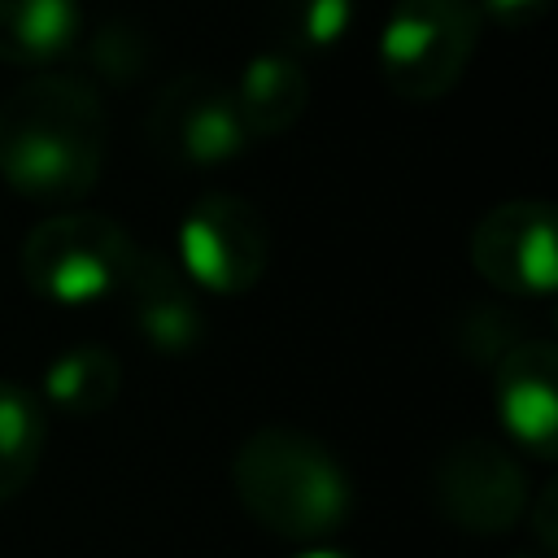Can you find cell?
<instances>
[{
    "mask_svg": "<svg viewBox=\"0 0 558 558\" xmlns=\"http://www.w3.org/2000/svg\"><path fill=\"white\" fill-rule=\"evenodd\" d=\"M148 144L170 166L209 170L240 157L248 148V131L231 87L214 74L187 70L157 92L148 109Z\"/></svg>",
    "mask_w": 558,
    "mask_h": 558,
    "instance_id": "8992f818",
    "label": "cell"
},
{
    "mask_svg": "<svg viewBox=\"0 0 558 558\" xmlns=\"http://www.w3.org/2000/svg\"><path fill=\"white\" fill-rule=\"evenodd\" d=\"M78 0H0V61L52 65L78 39Z\"/></svg>",
    "mask_w": 558,
    "mask_h": 558,
    "instance_id": "7c38bea8",
    "label": "cell"
},
{
    "mask_svg": "<svg viewBox=\"0 0 558 558\" xmlns=\"http://www.w3.org/2000/svg\"><path fill=\"white\" fill-rule=\"evenodd\" d=\"M475 0H397L379 31V74L401 100H440L480 44Z\"/></svg>",
    "mask_w": 558,
    "mask_h": 558,
    "instance_id": "277c9868",
    "label": "cell"
},
{
    "mask_svg": "<svg viewBox=\"0 0 558 558\" xmlns=\"http://www.w3.org/2000/svg\"><path fill=\"white\" fill-rule=\"evenodd\" d=\"M510 558H536V554H510Z\"/></svg>",
    "mask_w": 558,
    "mask_h": 558,
    "instance_id": "44dd1931",
    "label": "cell"
},
{
    "mask_svg": "<svg viewBox=\"0 0 558 558\" xmlns=\"http://www.w3.org/2000/svg\"><path fill=\"white\" fill-rule=\"evenodd\" d=\"M135 240L118 218L70 209L44 218L17 253L22 279L35 296L52 305H92L100 296H118Z\"/></svg>",
    "mask_w": 558,
    "mask_h": 558,
    "instance_id": "3957f363",
    "label": "cell"
},
{
    "mask_svg": "<svg viewBox=\"0 0 558 558\" xmlns=\"http://www.w3.org/2000/svg\"><path fill=\"white\" fill-rule=\"evenodd\" d=\"M270 262V231L253 201L231 192H205L179 222V270L196 292L244 296L257 288Z\"/></svg>",
    "mask_w": 558,
    "mask_h": 558,
    "instance_id": "5b68a950",
    "label": "cell"
},
{
    "mask_svg": "<svg viewBox=\"0 0 558 558\" xmlns=\"http://www.w3.org/2000/svg\"><path fill=\"white\" fill-rule=\"evenodd\" d=\"M296 558H353L344 549H310V554H296Z\"/></svg>",
    "mask_w": 558,
    "mask_h": 558,
    "instance_id": "ffe728a7",
    "label": "cell"
},
{
    "mask_svg": "<svg viewBox=\"0 0 558 558\" xmlns=\"http://www.w3.org/2000/svg\"><path fill=\"white\" fill-rule=\"evenodd\" d=\"M122 392V362L105 344H74L44 371V397L65 414H100Z\"/></svg>",
    "mask_w": 558,
    "mask_h": 558,
    "instance_id": "4fadbf2b",
    "label": "cell"
},
{
    "mask_svg": "<svg viewBox=\"0 0 558 558\" xmlns=\"http://www.w3.org/2000/svg\"><path fill=\"white\" fill-rule=\"evenodd\" d=\"M109 118L87 78L35 74L0 100V179L44 205L78 201L105 170Z\"/></svg>",
    "mask_w": 558,
    "mask_h": 558,
    "instance_id": "6da1fadb",
    "label": "cell"
},
{
    "mask_svg": "<svg viewBox=\"0 0 558 558\" xmlns=\"http://www.w3.org/2000/svg\"><path fill=\"white\" fill-rule=\"evenodd\" d=\"M353 26V0H266V31L275 52L318 57L331 52Z\"/></svg>",
    "mask_w": 558,
    "mask_h": 558,
    "instance_id": "5bb4252c",
    "label": "cell"
},
{
    "mask_svg": "<svg viewBox=\"0 0 558 558\" xmlns=\"http://www.w3.org/2000/svg\"><path fill=\"white\" fill-rule=\"evenodd\" d=\"M458 344H462V353H466L471 362H480V366L493 371L497 357L519 344V323L506 318L501 310L475 305V310H466V318L458 323Z\"/></svg>",
    "mask_w": 558,
    "mask_h": 558,
    "instance_id": "e0dca14e",
    "label": "cell"
},
{
    "mask_svg": "<svg viewBox=\"0 0 558 558\" xmlns=\"http://www.w3.org/2000/svg\"><path fill=\"white\" fill-rule=\"evenodd\" d=\"M471 266L506 296H549L558 283L554 209L545 201H501L471 231Z\"/></svg>",
    "mask_w": 558,
    "mask_h": 558,
    "instance_id": "ba28073f",
    "label": "cell"
},
{
    "mask_svg": "<svg viewBox=\"0 0 558 558\" xmlns=\"http://www.w3.org/2000/svg\"><path fill=\"white\" fill-rule=\"evenodd\" d=\"M432 488L440 514L475 536L510 532L527 510V480L519 462L484 436L453 440L436 462Z\"/></svg>",
    "mask_w": 558,
    "mask_h": 558,
    "instance_id": "52a82bcc",
    "label": "cell"
},
{
    "mask_svg": "<svg viewBox=\"0 0 558 558\" xmlns=\"http://www.w3.org/2000/svg\"><path fill=\"white\" fill-rule=\"evenodd\" d=\"M231 484L244 514L283 541H327L353 514L344 466L296 427L253 432L231 458Z\"/></svg>",
    "mask_w": 558,
    "mask_h": 558,
    "instance_id": "7a4b0ae2",
    "label": "cell"
},
{
    "mask_svg": "<svg viewBox=\"0 0 558 558\" xmlns=\"http://www.w3.org/2000/svg\"><path fill=\"white\" fill-rule=\"evenodd\" d=\"M153 52H148V35L135 26V22H105L92 39V70L105 78V83H118L126 87L131 78H140L148 70Z\"/></svg>",
    "mask_w": 558,
    "mask_h": 558,
    "instance_id": "2e32d148",
    "label": "cell"
},
{
    "mask_svg": "<svg viewBox=\"0 0 558 558\" xmlns=\"http://www.w3.org/2000/svg\"><path fill=\"white\" fill-rule=\"evenodd\" d=\"M231 96H235L248 140H270L301 122V113L310 105V78L296 57L266 48L240 70Z\"/></svg>",
    "mask_w": 558,
    "mask_h": 558,
    "instance_id": "8fae6325",
    "label": "cell"
},
{
    "mask_svg": "<svg viewBox=\"0 0 558 558\" xmlns=\"http://www.w3.org/2000/svg\"><path fill=\"white\" fill-rule=\"evenodd\" d=\"M39 453H44L39 401L22 384L0 379V506L13 501L31 484Z\"/></svg>",
    "mask_w": 558,
    "mask_h": 558,
    "instance_id": "9a60e30c",
    "label": "cell"
},
{
    "mask_svg": "<svg viewBox=\"0 0 558 558\" xmlns=\"http://www.w3.org/2000/svg\"><path fill=\"white\" fill-rule=\"evenodd\" d=\"M545 4L549 0H475V9H480V17H488V22H497V26H532L541 13H545Z\"/></svg>",
    "mask_w": 558,
    "mask_h": 558,
    "instance_id": "ac0fdd59",
    "label": "cell"
},
{
    "mask_svg": "<svg viewBox=\"0 0 558 558\" xmlns=\"http://www.w3.org/2000/svg\"><path fill=\"white\" fill-rule=\"evenodd\" d=\"M554 510H558V484L549 480V484L541 488V497H536V506H532V527H536V541H541L545 549H554V545H558V527H554Z\"/></svg>",
    "mask_w": 558,
    "mask_h": 558,
    "instance_id": "d6986e66",
    "label": "cell"
},
{
    "mask_svg": "<svg viewBox=\"0 0 558 558\" xmlns=\"http://www.w3.org/2000/svg\"><path fill=\"white\" fill-rule=\"evenodd\" d=\"M501 427L541 462L558 453V349L549 340H519L493 366Z\"/></svg>",
    "mask_w": 558,
    "mask_h": 558,
    "instance_id": "30bf717a",
    "label": "cell"
},
{
    "mask_svg": "<svg viewBox=\"0 0 558 558\" xmlns=\"http://www.w3.org/2000/svg\"><path fill=\"white\" fill-rule=\"evenodd\" d=\"M118 296L126 301V318L157 353H187L205 340V305L192 279L179 270L174 257L157 248H140L126 262V275L118 283Z\"/></svg>",
    "mask_w": 558,
    "mask_h": 558,
    "instance_id": "9c48e42d",
    "label": "cell"
}]
</instances>
